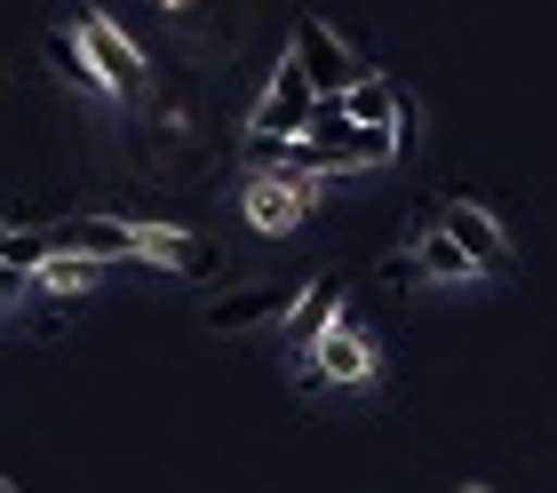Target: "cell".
Here are the masks:
<instances>
[{"instance_id": "7", "label": "cell", "mask_w": 557, "mask_h": 493, "mask_svg": "<svg viewBox=\"0 0 557 493\" xmlns=\"http://www.w3.org/2000/svg\"><path fill=\"white\" fill-rule=\"evenodd\" d=\"M295 310V287H278V279H256V287H232L208 303V326L215 334H239V326H263V319H287Z\"/></svg>"}, {"instance_id": "17", "label": "cell", "mask_w": 557, "mask_h": 493, "mask_svg": "<svg viewBox=\"0 0 557 493\" xmlns=\"http://www.w3.org/2000/svg\"><path fill=\"white\" fill-rule=\"evenodd\" d=\"M0 493H16V485H9V478H0Z\"/></svg>"}, {"instance_id": "1", "label": "cell", "mask_w": 557, "mask_h": 493, "mask_svg": "<svg viewBox=\"0 0 557 493\" xmlns=\"http://www.w3.org/2000/svg\"><path fill=\"white\" fill-rule=\"evenodd\" d=\"M383 374V358H374V334L359 319H326L311 334V358H302V391H326V382H343V391H367V382Z\"/></svg>"}, {"instance_id": "8", "label": "cell", "mask_w": 557, "mask_h": 493, "mask_svg": "<svg viewBox=\"0 0 557 493\" xmlns=\"http://www.w3.org/2000/svg\"><path fill=\"white\" fill-rule=\"evenodd\" d=\"M104 271H112V263H96V255H48V263L33 271V287L72 303V295H96V287H104Z\"/></svg>"}, {"instance_id": "11", "label": "cell", "mask_w": 557, "mask_h": 493, "mask_svg": "<svg viewBox=\"0 0 557 493\" xmlns=\"http://www.w3.org/2000/svg\"><path fill=\"white\" fill-rule=\"evenodd\" d=\"M335 310H343V287H335V279H319V287H302V295H295V310H287V334H295L302 350H311V334H319L326 319H335Z\"/></svg>"}, {"instance_id": "5", "label": "cell", "mask_w": 557, "mask_h": 493, "mask_svg": "<svg viewBox=\"0 0 557 493\" xmlns=\"http://www.w3.org/2000/svg\"><path fill=\"white\" fill-rule=\"evenodd\" d=\"M311 81H302V72L287 64V57H278V72H271V88H263V103H256V120H247V127H256V136H247V144H287V136H302V120H311Z\"/></svg>"}, {"instance_id": "4", "label": "cell", "mask_w": 557, "mask_h": 493, "mask_svg": "<svg viewBox=\"0 0 557 493\" xmlns=\"http://www.w3.org/2000/svg\"><path fill=\"white\" fill-rule=\"evenodd\" d=\"M319 175H295V168H256L247 175V223L256 231H295L302 215H311V192Z\"/></svg>"}, {"instance_id": "16", "label": "cell", "mask_w": 557, "mask_h": 493, "mask_svg": "<svg viewBox=\"0 0 557 493\" xmlns=\"http://www.w3.org/2000/svg\"><path fill=\"white\" fill-rule=\"evenodd\" d=\"M454 493H494V485H454Z\"/></svg>"}, {"instance_id": "13", "label": "cell", "mask_w": 557, "mask_h": 493, "mask_svg": "<svg viewBox=\"0 0 557 493\" xmlns=\"http://www.w3.org/2000/svg\"><path fill=\"white\" fill-rule=\"evenodd\" d=\"M64 326H72V303L64 295H40L33 303V343H64Z\"/></svg>"}, {"instance_id": "3", "label": "cell", "mask_w": 557, "mask_h": 493, "mask_svg": "<svg viewBox=\"0 0 557 493\" xmlns=\"http://www.w3.org/2000/svg\"><path fill=\"white\" fill-rule=\"evenodd\" d=\"M287 64L311 81V96H343L350 81H359V64H350V48L335 40V24H319V16H302L295 24V40H287Z\"/></svg>"}, {"instance_id": "2", "label": "cell", "mask_w": 557, "mask_h": 493, "mask_svg": "<svg viewBox=\"0 0 557 493\" xmlns=\"http://www.w3.org/2000/svg\"><path fill=\"white\" fill-rule=\"evenodd\" d=\"M72 40L88 48V64H96V81H104V96H144V81H151V64H144V48L120 33V24L104 16V9H88L81 24H72Z\"/></svg>"}, {"instance_id": "12", "label": "cell", "mask_w": 557, "mask_h": 493, "mask_svg": "<svg viewBox=\"0 0 557 493\" xmlns=\"http://www.w3.org/2000/svg\"><path fill=\"white\" fill-rule=\"evenodd\" d=\"M414 263H422V279H478V271H470V255H462V247H454V239H446V231H438V223H430V231H422V247H414Z\"/></svg>"}, {"instance_id": "10", "label": "cell", "mask_w": 557, "mask_h": 493, "mask_svg": "<svg viewBox=\"0 0 557 493\" xmlns=\"http://www.w3.org/2000/svg\"><path fill=\"white\" fill-rule=\"evenodd\" d=\"M343 112L359 120V127H391V120H398V88L374 81V72H359V81L343 88Z\"/></svg>"}, {"instance_id": "15", "label": "cell", "mask_w": 557, "mask_h": 493, "mask_svg": "<svg viewBox=\"0 0 557 493\" xmlns=\"http://www.w3.org/2000/svg\"><path fill=\"white\" fill-rule=\"evenodd\" d=\"M16 295H24V271H16V263H0V310H9Z\"/></svg>"}, {"instance_id": "6", "label": "cell", "mask_w": 557, "mask_h": 493, "mask_svg": "<svg viewBox=\"0 0 557 493\" xmlns=\"http://www.w3.org/2000/svg\"><path fill=\"white\" fill-rule=\"evenodd\" d=\"M430 223H438L446 239L470 255V271H510V231H502V223L486 215V207H470V199H446Z\"/></svg>"}, {"instance_id": "14", "label": "cell", "mask_w": 557, "mask_h": 493, "mask_svg": "<svg viewBox=\"0 0 557 493\" xmlns=\"http://www.w3.org/2000/svg\"><path fill=\"white\" fill-rule=\"evenodd\" d=\"M383 279H391V287H422V263H414V255H398V263H383Z\"/></svg>"}, {"instance_id": "9", "label": "cell", "mask_w": 557, "mask_h": 493, "mask_svg": "<svg viewBox=\"0 0 557 493\" xmlns=\"http://www.w3.org/2000/svg\"><path fill=\"white\" fill-rule=\"evenodd\" d=\"M40 48H48V64H57V81H64L72 96H104V81H96V64H88V48L72 40L64 24H57V33H48Z\"/></svg>"}]
</instances>
